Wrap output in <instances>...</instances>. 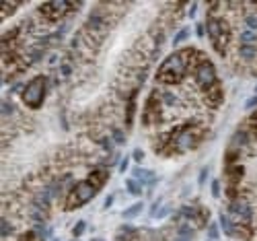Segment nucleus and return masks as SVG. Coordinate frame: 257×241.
<instances>
[{
  "mask_svg": "<svg viewBox=\"0 0 257 241\" xmlns=\"http://www.w3.org/2000/svg\"><path fill=\"white\" fill-rule=\"evenodd\" d=\"M206 136V130L200 124H183L177 126L173 130L163 136V144L159 146V152L171 157V155H181V152L194 150L196 146H200V142Z\"/></svg>",
  "mask_w": 257,
  "mask_h": 241,
  "instance_id": "obj_1",
  "label": "nucleus"
},
{
  "mask_svg": "<svg viewBox=\"0 0 257 241\" xmlns=\"http://www.w3.org/2000/svg\"><path fill=\"white\" fill-rule=\"evenodd\" d=\"M194 74H196V83L200 87V91L204 93L208 105L210 107H218L222 103V99H224L222 87H220V81H218V74H216V68H214L212 60L202 52L196 58Z\"/></svg>",
  "mask_w": 257,
  "mask_h": 241,
  "instance_id": "obj_2",
  "label": "nucleus"
},
{
  "mask_svg": "<svg viewBox=\"0 0 257 241\" xmlns=\"http://www.w3.org/2000/svg\"><path fill=\"white\" fill-rule=\"evenodd\" d=\"M200 52H196L194 48H185V50H179V52H173L171 54L157 70V81L159 83H165V85H179L185 74L194 68L196 64V58H198Z\"/></svg>",
  "mask_w": 257,
  "mask_h": 241,
  "instance_id": "obj_3",
  "label": "nucleus"
},
{
  "mask_svg": "<svg viewBox=\"0 0 257 241\" xmlns=\"http://www.w3.org/2000/svg\"><path fill=\"white\" fill-rule=\"evenodd\" d=\"M107 180H109V173H107L105 169H95L89 173L87 180L78 182L66 196V200H64V208L66 210H76L80 206H84L87 202H91L95 196L99 194V190L107 184Z\"/></svg>",
  "mask_w": 257,
  "mask_h": 241,
  "instance_id": "obj_4",
  "label": "nucleus"
},
{
  "mask_svg": "<svg viewBox=\"0 0 257 241\" xmlns=\"http://www.w3.org/2000/svg\"><path fill=\"white\" fill-rule=\"evenodd\" d=\"M206 33H208V37L212 41V48L216 50L220 56H226V50L230 46V37H232V29L228 25V21L222 19V17L208 15Z\"/></svg>",
  "mask_w": 257,
  "mask_h": 241,
  "instance_id": "obj_5",
  "label": "nucleus"
},
{
  "mask_svg": "<svg viewBox=\"0 0 257 241\" xmlns=\"http://www.w3.org/2000/svg\"><path fill=\"white\" fill-rule=\"evenodd\" d=\"M46 95H48V76L39 74V76H35L33 81H29L25 85L21 99H23V103L29 109H39L46 101Z\"/></svg>",
  "mask_w": 257,
  "mask_h": 241,
  "instance_id": "obj_6",
  "label": "nucleus"
},
{
  "mask_svg": "<svg viewBox=\"0 0 257 241\" xmlns=\"http://www.w3.org/2000/svg\"><path fill=\"white\" fill-rule=\"evenodd\" d=\"M80 3H64V0H56V3H44L39 5V15L44 17L50 23H56V21L64 19L72 9H80Z\"/></svg>",
  "mask_w": 257,
  "mask_h": 241,
  "instance_id": "obj_7",
  "label": "nucleus"
},
{
  "mask_svg": "<svg viewBox=\"0 0 257 241\" xmlns=\"http://www.w3.org/2000/svg\"><path fill=\"white\" fill-rule=\"evenodd\" d=\"M142 122H144V126H157L163 122V97L159 91H153L151 97L146 99Z\"/></svg>",
  "mask_w": 257,
  "mask_h": 241,
  "instance_id": "obj_8",
  "label": "nucleus"
},
{
  "mask_svg": "<svg viewBox=\"0 0 257 241\" xmlns=\"http://www.w3.org/2000/svg\"><path fill=\"white\" fill-rule=\"evenodd\" d=\"M132 173L136 175L134 180H138V182H153V180H155V173L148 171V169H142V167H136Z\"/></svg>",
  "mask_w": 257,
  "mask_h": 241,
  "instance_id": "obj_9",
  "label": "nucleus"
},
{
  "mask_svg": "<svg viewBox=\"0 0 257 241\" xmlns=\"http://www.w3.org/2000/svg\"><path fill=\"white\" fill-rule=\"evenodd\" d=\"M136 95H138V91H134L132 93V97H130V101H127V114H125V124H127V128L132 126V120H134V107H136Z\"/></svg>",
  "mask_w": 257,
  "mask_h": 241,
  "instance_id": "obj_10",
  "label": "nucleus"
},
{
  "mask_svg": "<svg viewBox=\"0 0 257 241\" xmlns=\"http://www.w3.org/2000/svg\"><path fill=\"white\" fill-rule=\"evenodd\" d=\"M134 239H136V231L132 227H123L117 233V241H134Z\"/></svg>",
  "mask_w": 257,
  "mask_h": 241,
  "instance_id": "obj_11",
  "label": "nucleus"
},
{
  "mask_svg": "<svg viewBox=\"0 0 257 241\" xmlns=\"http://www.w3.org/2000/svg\"><path fill=\"white\" fill-rule=\"evenodd\" d=\"M142 208H144V204L142 202H136L134 206H130V208H127V210H123V218H125V221H127V218H134V216H138L140 212H142Z\"/></svg>",
  "mask_w": 257,
  "mask_h": 241,
  "instance_id": "obj_12",
  "label": "nucleus"
},
{
  "mask_svg": "<svg viewBox=\"0 0 257 241\" xmlns=\"http://www.w3.org/2000/svg\"><path fill=\"white\" fill-rule=\"evenodd\" d=\"M255 41H257V35L251 29L241 33V46H255Z\"/></svg>",
  "mask_w": 257,
  "mask_h": 241,
  "instance_id": "obj_13",
  "label": "nucleus"
},
{
  "mask_svg": "<svg viewBox=\"0 0 257 241\" xmlns=\"http://www.w3.org/2000/svg\"><path fill=\"white\" fill-rule=\"evenodd\" d=\"M125 190L130 194H134V196H140L142 194V184L138 180H127L125 182Z\"/></svg>",
  "mask_w": 257,
  "mask_h": 241,
  "instance_id": "obj_14",
  "label": "nucleus"
},
{
  "mask_svg": "<svg viewBox=\"0 0 257 241\" xmlns=\"http://www.w3.org/2000/svg\"><path fill=\"white\" fill-rule=\"evenodd\" d=\"M247 130H249V134L257 140V109L249 116V122H247Z\"/></svg>",
  "mask_w": 257,
  "mask_h": 241,
  "instance_id": "obj_15",
  "label": "nucleus"
},
{
  "mask_svg": "<svg viewBox=\"0 0 257 241\" xmlns=\"http://www.w3.org/2000/svg\"><path fill=\"white\" fill-rule=\"evenodd\" d=\"M241 58L243 60H253L255 58V54H257V48L255 46H241Z\"/></svg>",
  "mask_w": 257,
  "mask_h": 241,
  "instance_id": "obj_16",
  "label": "nucleus"
},
{
  "mask_svg": "<svg viewBox=\"0 0 257 241\" xmlns=\"http://www.w3.org/2000/svg\"><path fill=\"white\" fill-rule=\"evenodd\" d=\"M19 7H21V3H3V21L15 13L13 9H19Z\"/></svg>",
  "mask_w": 257,
  "mask_h": 241,
  "instance_id": "obj_17",
  "label": "nucleus"
},
{
  "mask_svg": "<svg viewBox=\"0 0 257 241\" xmlns=\"http://www.w3.org/2000/svg\"><path fill=\"white\" fill-rule=\"evenodd\" d=\"M187 37H189V29H187V27H183V29L173 37V46H179V43H183Z\"/></svg>",
  "mask_w": 257,
  "mask_h": 241,
  "instance_id": "obj_18",
  "label": "nucleus"
},
{
  "mask_svg": "<svg viewBox=\"0 0 257 241\" xmlns=\"http://www.w3.org/2000/svg\"><path fill=\"white\" fill-rule=\"evenodd\" d=\"M208 237H210V241H216V239L220 237V229H218L216 223H212V225L208 227Z\"/></svg>",
  "mask_w": 257,
  "mask_h": 241,
  "instance_id": "obj_19",
  "label": "nucleus"
},
{
  "mask_svg": "<svg viewBox=\"0 0 257 241\" xmlns=\"http://www.w3.org/2000/svg\"><path fill=\"white\" fill-rule=\"evenodd\" d=\"M19 241H37V233L35 231H27L19 237Z\"/></svg>",
  "mask_w": 257,
  "mask_h": 241,
  "instance_id": "obj_20",
  "label": "nucleus"
},
{
  "mask_svg": "<svg viewBox=\"0 0 257 241\" xmlns=\"http://www.w3.org/2000/svg\"><path fill=\"white\" fill-rule=\"evenodd\" d=\"M84 229H87V223H84V221H78V223H76V227H74V231H72V233H74V237L82 235V233H84Z\"/></svg>",
  "mask_w": 257,
  "mask_h": 241,
  "instance_id": "obj_21",
  "label": "nucleus"
},
{
  "mask_svg": "<svg viewBox=\"0 0 257 241\" xmlns=\"http://www.w3.org/2000/svg\"><path fill=\"white\" fill-rule=\"evenodd\" d=\"M212 196H214V198H218V196H220V184H218V180L212 182Z\"/></svg>",
  "mask_w": 257,
  "mask_h": 241,
  "instance_id": "obj_22",
  "label": "nucleus"
},
{
  "mask_svg": "<svg viewBox=\"0 0 257 241\" xmlns=\"http://www.w3.org/2000/svg\"><path fill=\"white\" fill-rule=\"evenodd\" d=\"M247 27L253 31V29H257V17L253 15V17H247Z\"/></svg>",
  "mask_w": 257,
  "mask_h": 241,
  "instance_id": "obj_23",
  "label": "nucleus"
},
{
  "mask_svg": "<svg viewBox=\"0 0 257 241\" xmlns=\"http://www.w3.org/2000/svg\"><path fill=\"white\" fill-rule=\"evenodd\" d=\"M142 159H144V152H142L140 148H136V150H134V161H136V163H140Z\"/></svg>",
  "mask_w": 257,
  "mask_h": 241,
  "instance_id": "obj_24",
  "label": "nucleus"
},
{
  "mask_svg": "<svg viewBox=\"0 0 257 241\" xmlns=\"http://www.w3.org/2000/svg\"><path fill=\"white\" fill-rule=\"evenodd\" d=\"M208 171H210L208 167H204V169H202V173H200V180H198V182H200V186L206 182V178H208Z\"/></svg>",
  "mask_w": 257,
  "mask_h": 241,
  "instance_id": "obj_25",
  "label": "nucleus"
},
{
  "mask_svg": "<svg viewBox=\"0 0 257 241\" xmlns=\"http://www.w3.org/2000/svg\"><path fill=\"white\" fill-rule=\"evenodd\" d=\"M257 105V97H253V99H247L245 101V109H251V107H255Z\"/></svg>",
  "mask_w": 257,
  "mask_h": 241,
  "instance_id": "obj_26",
  "label": "nucleus"
},
{
  "mask_svg": "<svg viewBox=\"0 0 257 241\" xmlns=\"http://www.w3.org/2000/svg\"><path fill=\"white\" fill-rule=\"evenodd\" d=\"M196 33H198V37H202V35L206 33V25H202V23H200V25H198V29H196Z\"/></svg>",
  "mask_w": 257,
  "mask_h": 241,
  "instance_id": "obj_27",
  "label": "nucleus"
},
{
  "mask_svg": "<svg viewBox=\"0 0 257 241\" xmlns=\"http://www.w3.org/2000/svg\"><path fill=\"white\" fill-rule=\"evenodd\" d=\"M111 202H113V196H109V198L105 200V208H109V206H111Z\"/></svg>",
  "mask_w": 257,
  "mask_h": 241,
  "instance_id": "obj_28",
  "label": "nucleus"
},
{
  "mask_svg": "<svg viewBox=\"0 0 257 241\" xmlns=\"http://www.w3.org/2000/svg\"><path fill=\"white\" fill-rule=\"evenodd\" d=\"M125 167H127V157L121 161V167H119V171H125Z\"/></svg>",
  "mask_w": 257,
  "mask_h": 241,
  "instance_id": "obj_29",
  "label": "nucleus"
},
{
  "mask_svg": "<svg viewBox=\"0 0 257 241\" xmlns=\"http://www.w3.org/2000/svg\"><path fill=\"white\" fill-rule=\"evenodd\" d=\"M93 241H101V239H93Z\"/></svg>",
  "mask_w": 257,
  "mask_h": 241,
  "instance_id": "obj_30",
  "label": "nucleus"
},
{
  "mask_svg": "<svg viewBox=\"0 0 257 241\" xmlns=\"http://www.w3.org/2000/svg\"><path fill=\"white\" fill-rule=\"evenodd\" d=\"M255 93H257V87H255Z\"/></svg>",
  "mask_w": 257,
  "mask_h": 241,
  "instance_id": "obj_31",
  "label": "nucleus"
}]
</instances>
